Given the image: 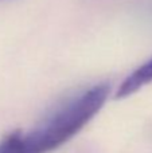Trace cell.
<instances>
[{
	"label": "cell",
	"instance_id": "obj_1",
	"mask_svg": "<svg viewBox=\"0 0 152 153\" xmlns=\"http://www.w3.org/2000/svg\"><path fill=\"white\" fill-rule=\"evenodd\" d=\"M109 85L86 89L57 109L28 133L13 132L0 143V153H48L77 134L104 106Z\"/></svg>",
	"mask_w": 152,
	"mask_h": 153
},
{
	"label": "cell",
	"instance_id": "obj_2",
	"mask_svg": "<svg viewBox=\"0 0 152 153\" xmlns=\"http://www.w3.org/2000/svg\"><path fill=\"white\" fill-rule=\"evenodd\" d=\"M150 82H152V58L148 59L140 67H137L131 75L127 76L125 81L118 87L116 98L118 100V98L128 97V95L136 93L139 89H142L143 86L148 85Z\"/></svg>",
	"mask_w": 152,
	"mask_h": 153
}]
</instances>
